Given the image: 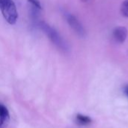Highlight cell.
I'll return each instance as SVG.
<instances>
[{
	"mask_svg": "<svg viewBox=\"0 0 128 128\" xmlns=\"http://www.w3.org/2000/svg\"><path fill=\"white\" fill-rule=\"evenodd\" d=\"M37 26L45 33V35L53 43V45H55L56 47H57L59 50L64 52H67L68 51L69 48L67 42L56 29H55L44 21H39Z\"/></svg>",
	"mask_w": 128,
	"mask_h": 128,
	"instance_id": "1",
	"label": "cell"
},
{
	"mask_svg": "<svg viewBox=\"0 0 128 128\" xmlns=\"http://www.w3.org/2000/svg\"><path fill=\"white\" fill-rule=\"evenodd\" d=\"M0 10L4 20L9 24H15L18 19V12L14 0H0Z\"/></svg>",
	"mask_w": 128,
	"mask_h": 128,
	"instance_id": "2",
	"label": "cell"
},
{
	"mask_svg": "<svg viewBox=\"0 0 128 128\" xmlns=\"http://www.w3.org/2000/svg\"><path fill=\"white\" fill-rule=\"evenodd\" d=\"M63 16L66 20L70 28L80 37H84L86 35V30L81 23V22L77 19V17L73 14L64 10L62 11Z\"/></svg>",
	"mask_w": 128,
	"mask_h": 128,
	"instance_id": "3",
	"label": "cell"
},
{
	"mask_svg": "<svg viewBox=\"0 0 128 128\" xmlns=\"http://www.w3.org/2000/svg\"><path fill=\"white\" fill-rule=\"evenodd\" d=\"M128 29L124 26H117L112 32V36L115 41L118 43H123L128 37Z\"/></svg>",
	"mask_w": 128,
	"mask_h": 128,
	"instance_id": "4",
	"label": "cell"
},
{
	"mask_svg": "<svg viewBox=\"0 0 128 128\" xmlns=\"http://www.w3.org/2000/svg\"><path fill=\"white\" fill-rule=\"evenodd\" d=\"M9 121V112L7 108L0 103V128H4Z\"/></svg>",
	"mask_w": 128,
	"mask_h": 128,
	"instance_id": "5",
	"label": "cell"
},
{
	"mask_svg": "<svg viewBox=\"0 0 128 128\" xmlns=\"http://www.w3.org/2000/svg\"><path fill=\"white\" fill-rule=\"evenodd\" d=\"M76 121L79 125H81V126H87V125L90 124L92 122L91 118H89L87 115H82V114L76 115Z\"/></svg>",
	"mask_w": 128,
	"mask_h": 128,
	"instance_id": "6",
	"label": "cell"
},
{
	"mask_svg": "<svg viewBox=\"0 0 128 128\" xmlns=\"http://www.w3.org/2000/svg\"><path fill=\"white\" fill-rule=\"evenodd\" d=\"M121 13L125 17H128V0H124L122 5H121V8H120Z\"/></svg>",
	"mask_w": 128,
	"mask_h": 128,
	"instance_id": "7",
	"label": "cell"
},
{
	"mask_svg": "<svg viewBox=\"0 0 128 128\" xmlns=\"http://www.w3.org/2000/svg\"><path fill=\"white\" fill-rule=\"evenodd\" d=\"M28 3H30L32 5V7L38 9V10H41L42 9V6H41V3L40 2V0H27Z\"/></svg>",
	"mask_w": 128,
	"mask_h": 128,
	"instance_id": "8",
	"label": "cell"
},
{
	"mask_svg": "<svg viewBox=\"0 0 128 128\" xmlns=\"http://www.w3.org/2000/svg\"><path fill=\"white\" fill-rule=\"evenodd\" d=\"M124 92H125V94H127V96L128 97V85L124 87Z\"/></svg>",
	"mask_w": 128,
	"mask_h": 128,
	"instance_id": "9",
	"label": "cell"
},
{
	"mask_svg": "<svg viewBox=\"0 0 128 128\" xmlns=\"http://www.w3.org/2000/svg\"><path fill=\"white\" fill-rule=\"evenodd\" d=\"M81 1H82V2H88V0H81Z\"/></svg>",
	"mask_w": 128,
	"mask_h": 128,
	"instance_id": "10",
	"label": "cell"
}]
</instances>
